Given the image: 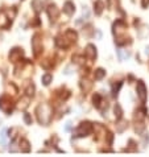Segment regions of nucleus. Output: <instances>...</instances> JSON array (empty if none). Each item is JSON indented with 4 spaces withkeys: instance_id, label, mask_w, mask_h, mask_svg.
<instances>
[{
    "instance_id": "1",
    "label": "nucleus",
    "mask_w": 149,
    "mask_h": 157,
    "mask_svg": "<svg viewBox=\"0 0 149 157\" xmlns=\"http://www.w3.org/2000/svg\"><path fill=\"white\" fill-rule=\"evenodd\" d=\"M36 114H37V120L40 122V124H44V126H48L52 120V107L46 104V103H42L36 108Z\"/></svg>"
},
{
    "instance_id": "2",
    "label": "nucleus",
    "mask_w": 149,
    "mask_h": 157,
    "mask_svg": "<svg viewBox=\"0 0 149 157\" xmlns=\"http://www.w3.org/2000/svg\"><path fill=\"white\" fill-rule=\"evenodd\" d=\"M92 132V126H91L90 123H80L79 127L76 128L75 133H76V136H79V137H83V136H87V135H90V133Z\"/></svg>"
},
{
    "instance_id": "3",
    "label": "nucleus",
    "mask_w": 149,
    "mask_h": 157,
    "mask_svg": "<svg viewBox=\"0 0 149 157\" xmlns=\"http://www.w3.org/2000/svg\"><path fill=\"white\" fill-rule=\"evenodd\" d=\"M136 91H137V96L140 98V100H141V102H145L146 100V87H145V85H144L142 81H139V82H137Z\"/></svg>"
},
{
    "instance_id": "4",
    "label": "nucleus",
    "mask_w": 149,
    "mask_h": 157,
    "mask_svg": "<svg viewBox=\"0 0 149 157\" xmlns=\"http://www.w3.org/2000/svg\"><path fill=\"white\" fill-rule=\"evenodd\" d=\"M32 48H33V50H35L36 55H38L40 53H41L42 42H41V40H40V34H35V37H33V40H32Z\"/></svg>"
},
{
    "instance_id": "5",
    "label": "nucleus",
    "mask_w": 149,
    "mask_h": 157,
    "mask_svg": "<svg viewBox=\"0 0 149 157\" xmlns=\"http://www.w3.org/2000/svg\"><path fill=\"white\" fill-rule=\"evenodd\" d=\"M0 110H3L5 114H11V111H12V103L7 96L0 98Z\"/></svg>"
},
{
    "instance_id": "6",
    "label": "nucleus",
    "mask_w": 149,
    "mask_h": 157,
    "mask_svg": "<svg viewBox=\"0 0 149 157\" xmlns=\"http://www.w3.org/2000/svg\"><path fill=\"white\" fill-rule=\"evenodd\" d=\"M21 57H23V49H19V48H15L11 50L9 53V59L12 62H17L21 59Z\"/></svg>"
},
{
    "instance_id": "7",
    "label": "nucleus",
    "mask_w": 149,
    "mask_h": 157,
    "mask_svg": "<svg viewBox=\"0 0 149 157\" xmlns=\"http://www.w3.org/2000/svg\"><path fill=\"white\" fill-rule=\"evenodd\" d=\"M84 55H86L88 59H95L96 58V48L94 46V45L88 44L84 49Z\"/></svg>"
},
{
    "instance_id": "8",
    "label": "nucleus",
    "mask_w": 149,
    "mask_h": 157,
    "mask_svg": "<svg viewBox=\"0 0 149 157\" xmlns=\"http://www.w3.org/2000/svg\"><path fill=\"white\" fill-rule=\"evenodd\" d=\"M12 21L9 20L7 17V13H5V11H0V28H4V29H7L8 27L11 25Z\"/></svg>"
},
{
    "instance_id": "9",
    "label": "nucleus",
    "mask_w": 149,
    "mask_h": 157,
    "mask_svg": "<svg viewBox=\"0 0 149 157\" xmlns=\"http://www.w3.org/2000/svg\"><path fill=\"white\" fill-rule=\"evenodd\" d=\"M46 11H48V15H49V17H50L52 20H56L57 17L59 16V9L54 5V4H50Z\"/></svg>"
},
{
    "instance_id": "10",
    "label": "nucleus",
    "mask_w": 149,
    "mask_h": 157,
    "mask_svg": "<svg viewBox=\"0 0 149 157\" xmlns=\"http://www.w3.org/2000/svg\"><path fill=\"white\" fill-rule=\"evenodd\" d=\"M63 12H65L67 16H71V15L75 12V5H74L71 1H66L65 5H63Z\"/></svg>"
},
{
    "instance_id": "11",
    "label": "nucleus",
    "mask_w": 149,
    "mask_h": 157,
    "mask_svg": "<svg viewBox=\"0 0 149 157\" xmlns=\"http://www.w3.org/2000/svg\"><path fill=\"white\" fill-rule=\"evenodd\" d=\"M56 45L58 46V48H67L70 45V41L67 40V37H57L56 38Z\"/></svg>"
},
{
    "instance_id": "12",
    "label": "nucleus",
    "mask_w": 149,
    "mask_h": 157,
    "mask_svg": "<svg viewBox=\"0 0 149 157\" xmlns=\"http://www.w3.org/2000/svg\"><path fill=\"white\" fill-rule=\"evenodd\" d=\"M32 8H33L36 13H40L42 11V1L41 0H33L32 1Z\"/></svg>"
},
{
    "instance_id": "13",
    "label": "nucleus",
    "mask_w": 149,
    "mask_h": 157,
    "mask_svg": "<svg viewBox=\"0 0 149 157\" xmlns=\"http://www.w3.org/2000/svg\"><path fill=\"white\" fill-rule=\"evenodd\" d=\"M80 87H82V90H83L84 92H87L91 90L92 83H91L90 81H87V79H82V81H80Z\"/></svg>"
},
{
    "instance_id": "14",
    "label": "nucleus",
    "mask_w": 149,
    "mask_h": 157,
    "mask_svg": "<svg viewBox=\"0 0 149 157\" xmlns=\"http://www.w3.org/2000/svg\"><path fill=\"white\" fill-rule=\"evenodd\" d=\"M7 132H8L7 128H3L1 132H0V144H1L3 147L7 145Z\"/></svg>"
},
{
    "instance_id": "15",
    "label": "nucleus",
    "mask_w": 149,
    "mask_h": 157,
    "mask_svg": "<svg viewBox=\"0 0 149 157\" xmlns=\"http://www.w3.org/2000/svg\"><path fill=\"white\" fill-rule=\"evenodd\" d=\"M104 75H106V71H104L103 69H96L95 73H94V78L96 79V81H100V79L104 78Z\"/></svg>"
},
{
    "instance_id": "16",
    "label": "nucleus",
    "mask_w": 149,
    "mask_h": 157,
    "mask_svg": "<svg viewBox=\"0 0 149 157\" xmlns=\"http://www.w3.org/2000/svg\"><path fill=\"white\" fill-rule=\"evenodd\" d=\"M94 11H95V13L99 16V15H102V12H103V3L102 1H96V3L94 4Z\"/></svg>"
},
{
    "instance_id": "17",
    "label": "nucleus",
    "mask_w": 149,
    "mask_h": 157,
    "mask_svg": "<svg viewBox=\"0 0 149 157\" xmlns=\"http://www.w3.org/2000/svg\"><path fill=\"white\" fill-rule=\"evenodd\" d=\"M66 37H69L67 40H69L70 42H75L76 38H78V36H76V33L74 31H67L66 32Z\"/></svg>"
},
{
    "instance_id": "18",
    "label": "nucleus",
    "mask_w": 149,
    "mask_h": 157,
    "mask_svg": "<svg viewBox=\"0 0 149 157\" xmlns=\"http://www.w3.org/2000/svg\"><path fill=\"white\" fill-rule=\"evenodd\" d=\"M20 149H21V152H29V150H31V147H29V141H28V140H21V143H20Z\"/></svg>"
},
{
    "instance_id": "19",
    "label": "nucleus",
    "mask_w": 149,
    "mask_h": 157,
    "mask_svg": "<svg viewBox=\"0 0 149 157\" xmlns=\"http://www.w3.org/2000/svg\"><path fill=\"white\" fill-rule=\"evenodd\" d=\"M29 98L31 96H25V98H23V99L20 100V104H19V108H27V107L29 106Z\"/></svg>"
},
{
    "instance_id": "20",
    "label": "nucleus",
    "mask_w": 149,
    "mask_h": 157,
    "mask_svg": "<svg viewBox=\"0 0 149 157\" xmlns=\"http://www.w3.org/2000/svg\"><path fill=\"white\" fill-rule=\"evenodd\" d=\"M100 103H102V96L99 94H95L94 95V106L96 108H100Z\"/></svg>"
},
{
    "instance_id": "21",
    "label": "nucleus",
    "mask_w": 149,
    "mask_h": 157,
    "mask_svg": "<svg viewBox=\"0 0 149 157\" xmlns=\"http://www.w3.org/2000/svg\"><path fill=\"white\" fill-rule=\"evenodd\" d=\"M52 79H53V77L50 74H44L42 75V83L45 86H48V85H50V82H52Z\"/></svg>"
},
{
    "instance_id": "22",
    "label": "nucleus",
    "mask_w": 149,
    "mask_h": 157,
    "mask_svg": "<svg viewBox=\"0 0 149 157\" xmlns=\"http://www.w3.org/2000/svg\"><path fill=\"white\" fill-rule=\"evenodd\" d=\"M118 55H119V59H120V61H124L125 58L129 57V53H124L123 49H118Z\"/></svg>"
},
{
    "instance_id": "23",
    "label": "nucleus",
    "mask_w": 149,
    "mask_h": 157,
    "mask_svg": "<svg viewBox=\"0 0 149 157\" xmlns=\"http://www.w3.org/2000/svg\"><path fill=\"white\" fill-rule=\"evenodd\" d=\"M121 115H123V111H121L120 104H116L115 106V116H116V119H121Z\"/></svg>"
},
{
    "instance_id": "24",
    "label": "nucleus",
    "mask_w": 149,
    "mask_h": 157,
    "mask_svg": "<svg viewBox=\"0 0 149 157\" xmlns=\"http://www.w3.org/2000/svg\"><path fill=\"white\" fill-rule=\"evenodd\" d=\"M25 92H27V95H28V96H33V95H35V86H33V85H29L28 89H27V91H25Z\"/></svg>"
},
{
    "instance_id": "25",
    "label": "nucleus",
    "mask_w": 149,
    "mask_h": 157,
    "mask_svg": "<svg viewBox=\"0 0 149 157\" xmlns=\"http://www.w3.org/2000/svg\"><path fill=\"white\" fill-rule=\"evenodd\" d=\"M24 122L25 124H32V118L29 116V114H24Z\"/></svg>"
},
{
    "instance_id": "26",
    "label": "nucleus",
    "mask_w": 149,
    "mask_h": 157,
    "mask_svg": "<svg viewBox=\"0 0 149 157\" xmlns=\"http://www.w3.org/2000/svg\"><path fill=\"white\" fill-rule=\"evenodd\" d=\"M125 127H127V123H125V122H121V123H120V127L118 128V131H119V132H123V130H124Z\"/></svg>"
},
{
    "instance_id": "27",
    "label": "nucleus",
    "mask_w": 149,
    "mask_h": 157,
    "mask_svg": "<svg viewBox=\"0 0 149 157\" xmlns=\"http://www.w3.org/2000/svg\"><path fill=\"white\" fill-rule=\"evenodd\" d=\"M83 16L86 17V19H88V16H90V12H88L87 7H84V8H83Z\"/></svg>"
},
{
    "instance_id": "28",
    "label": "nucleus",
    "mask_w": 149,
    "mask_h": 157,
    "mask_svg": "<svg viewBox=\"0 0 149 157\" xmlns=\"http://www.w3.org/2000/svg\"><path fill=\"white\" fill-rule=\"evenodd\" d=\"M149 5V0H141V7L142 8H146Z\"/></svg>"
},
{
    "instance_id": "29",
    "label": "nucleus",
    "mask_w": 149,
    "mask_h": 157,
    "mask_svg": "<svg viewBox=\"0 0 149 157\" xmlns=\"http://www.w3.org/2000/svg\"><path fill=\"white\" fill-rule=\"evenodd\" d=\"M70 130H71V122H67V123H66V126H65V131H67V132H69Z\"/></svg>"
}]
</instances>
